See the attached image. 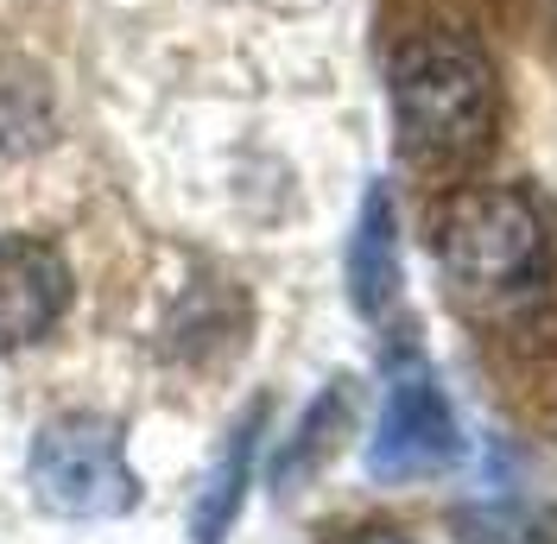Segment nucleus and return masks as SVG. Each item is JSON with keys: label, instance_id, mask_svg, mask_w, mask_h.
Listing matches in <instances>:
<instances>
[{"label": "nucleus", "instance_id": "obj_1", "mask_svg": "<svg viewBox=\"0 0 557 544\" xmlns=\"http://www.w3.org/2000/svg\"><path fill=\"white\" fill-rule=\"evenodd\" d=\"M386 96H393L399 152L418 171L456 177L475 159H487L494 127H500V83H494V64L482 58V45L456 33L406 38L393 58Z\"/></svg>", "mask_w": 557, "mask_h": 544}, {"label": "nucleus", "instance_id": "obj_2", "mask_svg": "<svg viewBox=\"0 0 557 544\" xmlns=\"http://www.w3.org/2000/svg\"><path fill=\"white\" fill-rule=\"evenodd\" d=\"M437 272L456 310L469 317H513L539 305L552 285V228L539 203L513 184L456 190L437 215Z\"/></svg>", "mask_w": 557, "mask_h": 544}, {"label": "nucleus", "instance_id": "obj_3", "mask_svg": "<svg viewBox=\"0 0 557 544\" xmlns=\"http://www.w3.org/2000/svg\"><path fill=\"white\" fill-rule=\"evenodd\" d=\"M33 500L58 519H121L139 500V481L127 469V437L102 411H64L33 437L26 456Z\"/></svg>", "mask_w": 557, "mask_h": 544}, {"label": "nucleus", "instance_id": "obj_4", "mask_svg": "<svg viewBox=\"0 0 557 544\" xmlns=\"http://www.w3.org/2000/svg\"><path fill=\"white\" fill-rule=\"evenodd\" d=\"M462 462V424L450 393L437 386L431 361L418 348H399L386 368L381 424L368 437V475L374 481H431Z\"/></svg>", "mask_w": 557, "mask_h": 544}, {"label": "nucleus", "instance_id": "obj_5", "mask_svg": "<svg viewBox=\"0 0 557 544\" xmlns=\"http://www.w3.org/2000/svg\"><path fill=\"white\" fill-rule=\"evenodd\" d=\"M70 310V267L51 240L0 235V348L51 336Z\"/></svg>", "mask_w": 557, "mask_h": 544}, {"label": "nucleus", "instance_id": "obj_6", "mask_svg": "<svg viewBox=\"0 0 557 544\" xmlns=\"http://www.w3.org/2000/svg\"><path fill=\"white\" fill-rule=\"evenodd\" d=\"M348 305L368 323H381L399 305V209L386 184L361 190L355 209V235H348Z\"/></svg>", "mask_w": 557, "mask_h": 544}, {"label": "nucleus", "instance_id": "obj_7", "mask_svg": "<svg viewBox=\"0 0 557 544\" xmlns=\"http://www.w3.org/2000/svg\"><path fill=\"white\" fill-rule=\"evenodd\" d=\"M260 431H267V399H253V406L228 424V437L215 449L197 500H190V544H228V532H235V519H242V507H247V487H253Z\"/></svg>", "mask_w": 557, "mask_h": 544}, {"label": "nucleus", "instance_id": "obj_8", "mask_svg": "<svg viewBox=\"0 0 557 544\" xmlns=\"http://www.w3.org/2000/svg\"><path fill=\"white\" fill-rule=\"evenodd\" d=\"M58 127V96L45 83V70L20 51H0V159L38 152Z\"/></svg>", "mask_w": 557, "mask_h": 544}, {"label": "nucleus", "instance_id": "obj_9", "mask_svg": "<svg viewBox=\"0 0 557 544\" xmlns=\"http://www.w3.org/2000/svg\"><path fill=\"white\" fill-rule=\"evenodd\" d=\"M355 380H330L323 393H317V406L305 411V424H298V437L278 449L273 462V487L278 494H292V487H305V475H317L330 456H336V443L343 431L355 424V393H348Z\"/></svg>", "mask_w": 557, "mask_h": 544}, {"label": "nucleus", "instance_id": "obj_10", "mask_svg": "<svg viewBox=\"0 0 557 544\" xmlns=\"http://www.w3.org/2000/svg\"><path fill=\"white\" fill-rule=\"evenodd\" d=\"M336 544H418V539L399 532V526H361V532H343Z\"/></svg>", "mask_w": 557, "mask_h": 544}]
</instances>
